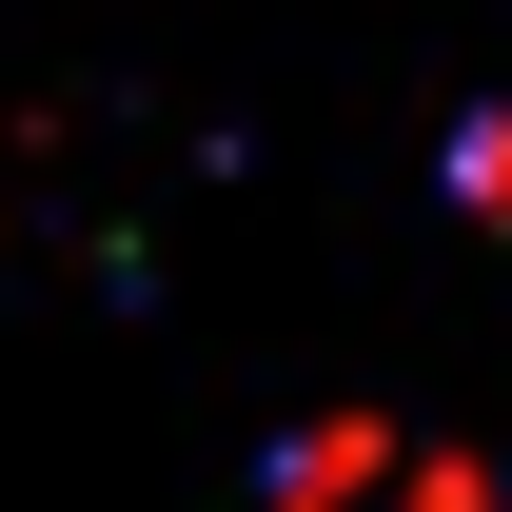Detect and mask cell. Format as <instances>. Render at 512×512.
<instances>
[{"label": "cell", "instance_id": "6da1fadb", "mask_svg": "<svg viewBox=\"0 0 512 512\" xmlns=\"http://www.w3.org/2000/svg\"><path fill=\"white\" fill-rule=\"evenodd\" d=\"M453 178H473V197L512 217V119H473V138H453Z\"/></svg>", "mask_w": 512, "mask_h": 512}]
</instances>
